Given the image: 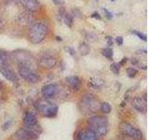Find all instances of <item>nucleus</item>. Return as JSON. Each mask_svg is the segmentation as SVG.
<instances>
[{"mask_svg": "<svg viewBox=\"0 0 149 140\" xmlns=\"http://www.w3.org/2000/svg\"><path fill=\"white\" fill-rule=\"evenodd\" d=\"M88 123L90 125V129L96 134L97 137H102L106 135L108 132V121L104 116L95 115L88 118Z\"/></svg>", "mask_w": 149, "mask_h": 140, "instance_id": "f257e3e1", "label": "nucleus"}, {"mask_svg": "<svg viewBox=\"0 0 149 140\" xmlns=\"http://www.w3.org/2000/svg\"><path fill=\"white\" fill-rule=\"evenodd\" d=\"M49 33V26L45 22H35L30 28L29 40L33 44H39L45 39L47 34Z\"/></svg>", "mask_w": 149, "mask_h": 140, "instance_id": "f03ea898", "label": "nucleus"}, {"mask_svg": "<svg viewBox=\"0 0 149 140\" xmlns=\"http://www.w3.org/2000/svg\"><path fill=\"white\" fill-rule=\"evenodd\" d=\"M36 107L39 113L47 118H54L58 113V106L49 100H39L36 103Z\"/></svg>", "mask_w": 149, "mask_h": 140, "instance_id": "7ed1b4c3", "label": "nucleus"}, {"mask_svg": "<svg viewBox=\"0 0 149 140\" xmlns=\"http://www.w3.org/2000/svg\"><path fill=\"white\" fill-rule=\"evenodd\" d=\"M18 72L23 79L30 83H36L40 79L39 75L35 71V69L25 64H18Z\"/></svg>", "mask_w": 149, "mask_h": 140, "instance_id": "20e7f679", "label": "nucleus"}, {"mask_svg": "<svg viewBox=\"0 0 149 140\" xmlns=\"http://www.w3.org/2000/svg\"><path fill=\"white\" fill-rule=\"evenodd\" d=\"M120 131L127 137L132 138L134 140H140L143 138V133L132 124L129 123H122L120 124Z\"/></svg>", "mask_w": 149, "mask_h": 140, "instance_id": "39448f33", "label": "nucleus"}, {"mask_svg": "<svg viewBox=\"0 0 149 140\" xmlns=\"http://www.w3.org/2000/svg\"><path fill=\"white\" fill-rule=\"evenodd\" d=\"M13 56H14V60H16L18 64H25L34 68L35 58L28 51L16 50L13 52Z\"/></svg>", "mask_w": 149, "mask_h": 140, "instance_id": "423d86ee", "label": "nucleus"}, {"mask_svg": "<svg viewBox=\"0 0 149 140\" xmlns=\"http://www.w3.org/2000/svg\"><path fill=\"white\" fill-rule=\"evenodd\" d=\"M98 105H99V102L95 96L91 93H86L81 99L82 109L86 112H95L98 109Z\"/></svg>", "mask_w": 149, "mask_h": 140, "instance_id": "0eeeda50", "label": "nucleus"}, {"mask_svg": "<svg viewBox=\"0 0 149 140\" xmlns=\"http://www.w3.org/2000/svg\"><path fill=\"white\" fill-rule=\"evenodd\" d=\"M38 63L42 67L45 68H52L54 67L56 64H57V59L54 57L53 55H51L49 53H43L39 59H38Z\"/></svg>", "mask_w": 149, "mask_h": 140, "instance_id": "6e6552de", "label": "nucleus"}, {"mask_svg": "<svg viewBox=\"0 0 149 140\" xmlns=\"http://www.w3.org/2000/svg\"><path fill=\"white\" fill-rule=\"evenodd\" d=\"M14 137L17 140H34L38 137V135L33 133L32 131L28 130L23 126L22 128L19 129L17 132L14 134Z\"/></svg>", "mask_w": 149, "mask_h": 140, "instance_id": "1a4fd4ad", "label": "nucleus"}, {"mask_svg": "<svg viewBox=\"0 0 149 140\" xmlns=\"http://www.w3.org/2000/svg\"><path fill=\"white\" fill-rule=\"evenodd\" d=\"M0 73L2 74V76L9 80L10 82L16 83L18 82V77L15 74V72L13 71L12 69L8 67V65H4V64H0Z\"/></svg>", "mask_w": 149, "mask_h": 140, "instance_id": "9d476101", "label": "nucleus"}, {"mask_svg": "<svg viewBox=\"0 0 149 140\" xmlns=\"http://www.w3.org/2000/svg\"><path fill=\"white\" fill-rule=\"evenodd\" d=\"M59 87L56 84H48L42 88V94L46 99H50L58 94Z\"/></svg>", "mask_w": 149, "mask_h": 140, "instance_id": "9b49d317", "label": "nucleus"}, {"mask_svg": "<svg viewBox=\"0 0 149 140\" xmlns=\"http://www.w3.org/2000/svg\"><path fill=\"white\" fill-rule=\"evenodd\" d=\"M132 106L139 112H146V97L136 96L132 100Z\"/></svg>", "mask_w": 149, "mask_h": 140, "instance_id": "f8f14e48", "label": "nucleus"}, {"mask_svg": "<svg viewBox=\"0 0 149 140\" xmlns=\"http://www.w3.org/2000/svg\"><path fill=\"white\" fill-rule=\"evenodd\" d=\"M77 140H98V137L91 129H83L78 132Z\"/></svg>", "mask_w": 149, "mask_h": 140, "instance_id": "ddd939ff", "label": "nucleus"}, {"mask_svg": "<svg viewBox=\"0 0 149 140\" xmlns=\"http://www.w3.org/2000/svg\"><path fill=\"white\" fill-rule=\"evenodd\" d=\"M22 6L31 12L37 11L40 8V4L37 0H20Z\"/></svg>", "mask_w": 149, "mask_h": 140, "instance_id": "4468645a", "label": "nucleus"}, {"mask_svg": "<svg viewBox=\"0 0 149 140\" xmlns=\"http://www.w3.org/2000/svg\"><path fill=\"white\" fill-rule=\"evenodd\" d=\"M66 82L74 91H78L81 87V80L77 76H71L66 78Z\"/></svg>", "mask_w": 149, "mask_h": 140, "instance_id": "2eb2a0df", "label": "nucleus"}, {"mask_svg": "<svg viewBox=\"0 0 149 140\" xmlns=\"http://www.w3.org/2000/svg\"><path fill=\"white\" fill-rule=\"evenodd\" d=\"M33 17L30 12H22L18 16V22L21 25H28L33 22Z\"/></svg>", "mask_w": 149, "mask_h": 140, "instance_id": "dca6fc26", "label": "nucleus"}, {"mask_svg": "<svg viewBox=\"0 0 149 140\" xmlns=\"http://www.w3.org/2000/svg\"><path fill=\"white\" fill-rule=\"evenodd\" d=\"M23 123H24V125H28V126L36 125L37 124V119L34 113L27 111L24 114V117H23Z\"/></svg>", "mask_w": 149, "mask_h": 140, "instance_id": "f3484780", "label": "nucleus"}, {"mask_svg": "<svg viewBox=\"0 0 149 140\" xmlns=\"http://www.w3.org/2000/svg\"><path fill=\"white\" fill-rule=\"evenodd\" d=\"M10 60H11V57H10V55L8 53V51L0 49V64L8 65L9 63H10Z\"/></svg>", "mask_w": 149, "mask_h": 140, "instance_id": "a211bd4d", "label": "nucleus"}, {"mask_svg": "<svg viewBox=\"0 0 149 140\" xmlns=\"http://www.w3.org/2000/svg\"><path fill=\"white\" fill-rule=\"evenodd\" d=\"M88 86L93 88V89H101L104 85V80L99 78H92L91 79H88Z\"/></svg>", "mask_w": 149, "mask_h": 140, "instance_id": "6ab92c4d", "label": "nucleus"}, {"mask_svg": "<svg viewBox=\"0 0 149 140\" xmlns=\"http://www.w3.org/2000/svg\"><path fill=\"white\" fill-rule=\"evenodd\" d=\"M78 50H79V52H80L81 55H87L88 52H90L91 49H90V46H88V44L81 43L78 47Z\"/></svg>", "mask_w": 149, "mask_h": 140, "instance_id": "aec40b11", "label": "nucleus"}, {"mask_svg": "<svg viewBox=\"0 0 149 140\" xmlns=\"http://www.w3.org/2000/svg\"><path fill=\"white\" fill-rule=\"evenodd\" d=\"M101 110L102 113H104V114H108L111 112L112 110V106L111 105L109 104V103H107V102H104V103H102V104L101 105Z\"/></svg>", "mask_w": 149, "mask_h": 140, "instance_id": "412c9836", "label": "nucleus"}, {"mask_svg": "<svg viewBox=\"0 0 149 140\" xmlns=\"http://www.w3.org/2000/svg\"><path fill=\"white\" fill-rule=\"evenodd\" d=\"M102 55L105 56L107 59L113 60V50L110 48H106L102 50Z\"/></svg>", "mask_w": 149, "mask_h": 140, "instance_id": "4be33fe9", "label": "nucleus"}, {"mask_svg": "<svg viewBox=\"0 0 149 140\" xmlns=\"http://www.w3.org/2000/svg\"><path fill=\"white\" fill-rule=\"evenodd\" d=\"M63 21H64V23L66 24L67 26L69 27H72L73 25V16L71 14H65L64 15V18H63Z\"/></svg>", "mask_w": 149, "mask_h": 140, "instance_id": "5701e85b", "label": "nucleus"}, {"mask_svg": "<svg viewBox=\"0 0 149 140\" xmlns=\"http://www.w3.org/2000/svg\"><path fill=\"white\" fill-rule=\"evenodd\" d=\"M110 69L114 74L118 75L119 72H120V64H118V63H113L110 65Z\"/></svg>", "mask_w": 149, "mask_h": 140, "instance_id": "b1692460", "label": "nucleus"}, {"mask_svg": "<svg viewBox=\"0 0 149 140\" xmlns=\"http://www.w3.org/2000/svg\"><path fill=\"white\" fill-rule=\"evenodd\" d=\"M127 75L129 78H134L137 75V70L133 67H129L127 69Z\"/></svg>", "mask_w": 149, "mask_h": 140, "instance_id": "393cba45", "label": "nucleus"}, {"mask_svg": "<svg viewBox=\"0 0 149 140\" xmlns=\"http://www.w3.org/2000/svg\"><path fill=\"white\" fill-rule=\"evenodd\" d=\"M132 33L133 35H136L140 39H143V41H146V35H143V34H142V33H140L138 31H135V30L132 31Z\"/></svg>", "mask_w": 149, "mask_h": 140, "instance_id": "a878e982", "label": "nucleus"}, {"mask_svg": "<svg viewBox=\"0 0 149 140\" xmlns=\"http://www.w3.org/2000/svg\"><path fill=\"white\" fill-rule=\"evenodd\" d=\"M116 43L118 46H121L123 44V37L122 36H118L116 37Z\"/></svg>", "mask_w": 149, "mask_h": 140, "instance_id": "bb28decb", "label": "nucleus"}, {"mask_svg": "<svg viewBox=\"0 0 149 140\" xmlns=\"http://www.w3.org/2000/svg\"><path fill=\"white\" fill-rule=\"evenodd\" d=\"M104 13H105L106 17L108 18V19H111L112 17H113V15H112V13H111V12H109L108 10H107L106 8H104Z\"/></svg>", "mask_w": 149, "mask_h": 140, "instance_id": "cd10ccee", "label": "nucleus"}, {"mask_svg": "<svg viewBox=\"0 0 149 140\" xmlns=\"http://www.w3.org/2000/svg\"><path fill=\"white\" fill-rule=\"evenodd\" d=\"M91 17H92V18H96V19H98V20H100V19H101L100 14L98 13V12H94V13H93L92 15H91Z\"/></svg>", "mask_w": 149, "mask_h": 140, "instance_id": "c85d7f7f", "label": "nucleus"}, {"mask_svg": "<svg viewBox=\"0 0 149 140\" xmlns=\"http://www.w3.org/2000/svg\"><path fill=\"white\" fill-rule=\"evenodd\" d=\"M107 44H108V46H109V47L113 45V40H112V37L107 36Z\"/></svg>", "mask_w": 149, "mask_h": 140, "instance_id": "c756f323", "label": "nucleus"}, {"mask_svg": "<svg viewBox=\"0 0 149 140\" xmlns=\"http://www.w3.org/2000/svg\"><path fill=\"white\" fill-rule=\"evenodd\" d=\"M53 2H54L55 4H57V5H62V4L63 3V0H53Z\"/></svg>", "mask_w": 149, "mask_h": 140, "instance_id": "7c9ffc66", "label": "nucleus"}, {"mask_svg": "<svg viewBox=\"0 0 149 140\" xmlns=\"http://www.w3.org/2000/svg\"><path fill=\"white\" fill-rule=\"evenodd\" d=\"M3 27H4V22H3V21L1 20V19H0V30H1Z\"/></svg>", "mask_w": 149, "mask_h": 140, "instance_id": "2f4dec72", "label": "nucleus"}, {"mask_svg": "<svg viewBox=\"0 0 149 140\" xmlns=\"http://www.w3.org/2000/svg\"><path fill=\"white\" fill-rule=\"evenodd\" d=\"M3 82L1 81V80H0V90H2V89H3Z\"/></svg>", "mask_w": 149, "mask_h": 140, "instance_id": "473e14b6", "label": "nucleus"}, {"mask_svg": "<svg viewBox=\"0 0 149 140\" xmlns=\"http://www.w3.org/2000/svg\"><path fill=\"white\" fill-rule=\"evenodd\" d=\"M126 61H127V59H126V58H124V59H123V61H122V62H121V63H120L119 64H125V62H126Z\"/></svg>", "mask_w": 149, "mask_h": 140, "instance_id": "72a5a7b5", "label": "nucleus"}, {"mask_svg": "<svg viewBox=\"0 0 149 140\" xmlns=\"http://www.w3.org/2000/svg\"><path fill=\"white\" fill-rule=\"evenodd\" d=\"M130 140H134V139H132V138H130Z\"/></svg>", "mask_w": 149, "mask_h": 140, "instance_id": "f704fd0d", "label": "nucleus"}, {"mask_svg": "<svg viewBox=\"0 0 149 140\" xmlns=\"http://www.w3.org/2000/svg\"><path fill=\"white\" fill-rule=\"evenodd\" d=\"M111 1H115V0H111Z\"/></svg>", "mask_w": 149, "mask_h": 140, "instance_id": "c9c22d12", "label": "nucleus"}, {"mask_svg": "<svg viewBox=\"0 0 149 140\" xmlns=\"http://www.w3.org/2000/svg\"><path fill=\"white\" fill-rule=\"evenodd\" d=\"M95 1H99V0H95Z\"/></svg>", "mask_w": 149, "mask_h": 140, "instance_id": "e433bc0d", "label": "nucleus"}]
</instances>
